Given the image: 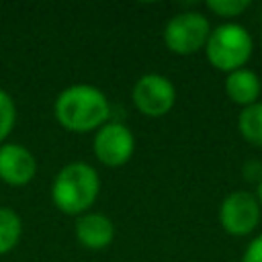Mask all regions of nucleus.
Returning <instances> with one entry per match:
<instances>
[{"label": "nucleus", "mask_w": 262, "mask_h": 262, "mask_svg": "<svg viewBox=\"0 0 262 262\" xmlns=\"http://www.w3.org/2000/svg\"><path fill=\"white\" fill-rule=\"evenodd\" d=\"M260 92H262V82L254 70L242 68L227 74L225 78V94L229 96L231 102L242 104L244 108L258 102Z\"/></svg>", "instance_id": "10"}, {"label": "nucleus", "mask_w": 262, "mask_h": 262, "mask_svg": "<svg viewBox=\"0 0 262 262\" xmlns=\"http://www.w3.org/2000/svg\"><path fill=\"white\" fill-rule=\"evenodd\" d=\"M256 199H258V203H260V207H262V178L258 180V194H256Z\"/></svg>", "instance_id": "16"}, {"label": "nucleus", "mask_w": 262, "mask_h": 262, "mask_svg": "<svg viewBox=\"0 0 262 262\" xmlns=\"http://www.w3.org/2000/svg\"><path fill=\"white\" fill-rule=\"evenodd\" d=\"M237 129L248 143L262 147V102L260 100L242 108L237 117Z\"/></svg>", "instance_id": "11"}, {"label": "nucleus", "mask_w": 262, "mask_h": 262, "mask_svg": "<svg viewBox=\"0 0 262 262\" xmlns=\"http://www.w3.org/2000/svg\"><path fill=\"white\" fill-rule=\"evenodd\" d=\"M100 192L98 172L86 162L66 164L53 178L51 199L53 205L66 215H84Z\"/></svg>", "instance_id": "2"}, {"label": "nucleus", "mask_w": 262, "mask_h": 262, "mask_svg": "<svg viewBox=\"0 0 262 262\" xmlns=\"http://www.w3.org/2000/svg\"><path fill=\"white\" fill-rule=\"evenodd\" d=\"M76 239L88 250H104L115 239V223L102 213H84L76 219Z\"/></svg>", "instance_id": "9"}, {"label": "nucleus", "mask_w": 262, "mask_h": 262, "mask_svg": "<svg viewBox=\"0 0 262 262\" xmlns=\"http://www.w3.org/2000/svg\"><path fill=\"white\" fill-rule=\"evenodd\" d=\"M211 35V25L205 14L186 10L174 14L164 27V43L176 55H192L205 49Z\"/></svg>", "instance_id": "4"}, {"label": "nucleus", "mask_w": 262, "mask_h": 262, "mask_svg": "<svg viewBox=\"0 0 262 262\" xmlns=\"http://www.w3.org/2000/svg\"><path fill=\"white\" fill-rule=\"evenodd\" d=\"M242 262H262V233L256 235L248 244V248H246V252L242 256Z\"/></svg>", "instance_id": "15"}, {"label": "nucleus", "mask_w": 262, "mask_h": 262, "mask_svg": "<svg viewBox=\"0 0 262 262\" xmlns=\"http://www.w3.org/2000/svg\"><path fill=\"white\" fill-rule=\"evenodd\" d=\"M23 221L10 207H0V256L8 254L20 239Z\"/></svg>", "instance_id": "12"}, {"label": "nucleus", "mask_w": 262, "mask_h": 262, "mask_svg": "<svg viewBox=\"0 0 262 262\" xmlns=\"http://www.w3.org/2000/svg\"><path fill=\"white\" fill-rule=\"evenodd\" d=\"M219 221L221 227L229 235H248L260 223V203L248 190H233L229 192L219 207Z\"/></svg>", "instance_id": "7"}, {"label": "nucleus", "mask_w": 262, "mask_h": 262, "mask_svg": "<svg viewBox=\"0 0 262 262\" xmlns=\"http://www.w3.org/2000/svg\"><path fill=\"white\" fill-rule=\"evenodd\" d=\"M55 119L61 127L74 133L100 129L108 115L111 104L102 90L90 84H72L55 98Z\"/></svg>", "instance_id": "1"}, {"label": "nucleus", "mask_w": 262, "mask_h": 262, "mask_svg": "<svg viewBox=\"0 0 262 262\" xmlns=\"http://www.w3.org/2000/svg\"><path fill=\"white\" fill-rule=\"evenodd\" d=\"M207 8L211 12H215L217 16L233 18V16H239L242 12H246L250 8V0H209Z\"/></svg>", "instance_id": "14"}, {"label": "nucleus", "mask_w": 262, "mask_h": 262, "mask_svg": "<svg viewBox=\"0 0 262 262\" xmlns=\"http://www.w3.org/2000/svg\"><path fill=\"white\" fill-rule=\"evenodd\" d=\"M92 149L100 164L108 168H119L131 160L135 149V137L125 123L111 121L96 129Z\"/></svg>", "instance_id": "6"}, {"label": "nucleus", "mask_w": 262, "mask_h": 262, "mask_svg": "<svg viewBox=\"0 0 262 262\" xmlns=\"http://www.w3.org/2000/svg\"><path fill=\"white\" fill-rule=\"evenodd\" d=\"M254 41L246 27L237 23H223L215 27L207 39L205 53L209 63L219 72H235L242 70L252 57Z\"/></svg>", "instance_id": "3"}, {"label": "nucleus", "mask_w": 262, "mask_h": 262, "mask_svg": "<svg viewBox=\"0 0 262 262\" xmlns=\"http://www.w3.org/2000/svg\"><path fill=\"white\" fill-rule=\"evenodd\" d=\"M135 108L145 117H164L176 102L174 84L162 74H143L131 90Z\"/></svg>", "instance_id": "5"}, {"label": "nucleus", "mask_w": 262, "mask_h": 262, "mask_svg": "<svg viewBox=\"0 0 262 262\" xmlns=\"http://www.w3.org/2000/svg\"><path fill=\"white\" fill-rule=\"evenodd\" d=\"M37 174L35 156L20 143L0 145V180L10 186H25Z\"/></svg>", "instance_id": "8"}, {"label": "nucleus", "mask_w": 262, "mask_h": 262, "mask_svg": "<svg viewBox=\"0 0 262 262\" xmlns=\"http://www.w3.org/2000/svg\"><path fill=\"white\" fill-rule=\"evenodd\" d=\"M16 123V106L12 96L0 88V145L4 143V139L10 135V131L14 129Z\"/></svg>", "instance_id": "13"}]
</instances>
